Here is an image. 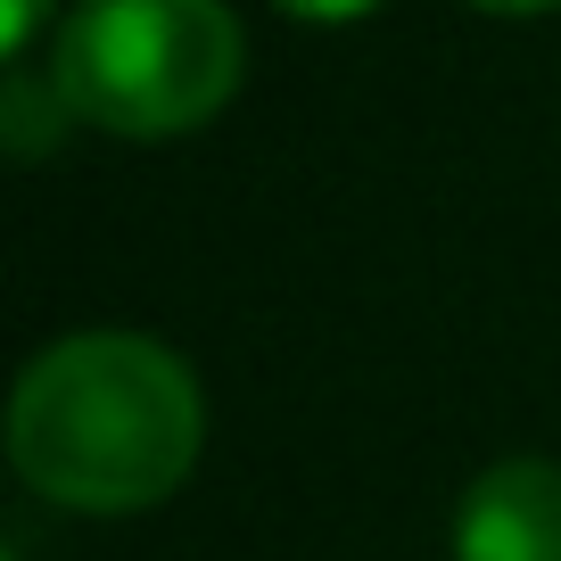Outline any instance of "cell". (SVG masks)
<instances>
[{
    "instance_id": "6da1fadb",
    "label": "cell",
    "mask_w": 561,
    "mask_h": 561,
    "mask_svg": "<svg viewBox=\"0 0 561 561\" xmlns=\"http://www.w3.org/2000/svg\"><path fill=\"white\" fill-rule=\"evenodd\" d=\"M207 397L198 371L149 331H75L50 339L9 388V471L42 504L149 512L198 471Z\"/></svg>"
},
{
    "instance_id": "7a4b0ae2",
    "label": "cell",
    "mask_w": 561,
    "mask_h": 561,
    "mask_svg": "<svg viewBox=\"0 0 561 561\" xmlns=\"http://www.w3.org/2000/svg\"><path fill=\"white\" fill-rule=\"evenodd\" d=\"M248 75V34L224 0H75L50 42V83L75 124L174 140L224 116Z\"/></svg>"
},
{
    "instance_id": "3957f363",
    "label": "cell",
    "mask_w": 561,
    "mask_h": 561,
    "mask_svg": "<svg viewBox=\"0 0 561 561\" xmlns=\"http://www.w3.org/2000/svg\"><path fill=\"white\" fill-rule=\"evenodd\" d=\"M455 561H561V462H488L455 504Z\"/></svg>"
},
{
    "instance_id": "277c9868",
    "label": "cell",
    "mask_w": 561,
    "mask_h": 561,
    "mask_svg": "<svg viewBox=\"0 0 561 561\" xmlns=\"http://www.w3.org/2000/svg\"><path fill=\"white\" fill-rule=\"evenodd\" d=\"M0 124H9V158L34 165V158H50V133H67V100H58V83L9 75V91H0Z\"/></svg>"
},
{
    "instance_id": "5b68a950",
    "label": "cell",
    "mask_w": 561,
    "mask_h": 561,
    "mask_svg": "<svg viewBox=\"0 0 561 561\" xmlns=\"http://www.w3.org/2000/svg\"><path fill=\"white\" fill-rule=\"evenodd\" d=\"M50 9H58V0H9V9H0V50L18 58L25 42H34L42 25H50Z\"/></svg>"
},
{
    "instance_id": "8992f818",
    "label": "cell",
    "mask_w": 561,
    "mask_h": 561,
    "mask_svg": "<svg viewBox=\"0 0 561 561\" xmlns=\"http://www.w3.org/2000/svg\"><path fill=\"white\" fill-rule=\"evenodd\" d=\"M280 18H298V25H347L364 18V9H380V0H273Z\"/></svg>"
},
{
    "instance_id": "52a82bcc",
    "label": "cell",
    "mask_w": 561,
    "mask_h": 561,
    "mask_svg": "<svg viewBox=\"0 0 561 561\" xmlns=\"http://www.w3.org/2000/svg\"><path fill=\"white\" fill-rule=\"evenodd\" d=\"M471 9H488V18H545V9H561V0H471Z\"/></svg>"
},
{
    "instance_id": "ba28073f",
    "label": "cell",
    "mask_w": 561,
    "mask_h": 561,
    "mask_svg": "<svg viewBox=\"0 0 561 561\" xmlns=\"http://www.w3.org/2000/svg\"><path fill=\"white\" fill-rule=\"evenodd\" d=\"M0 561H25V553H18V545H9V553H0Z\"/></svg>"
}]
</instances>
